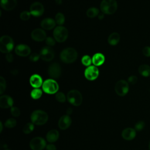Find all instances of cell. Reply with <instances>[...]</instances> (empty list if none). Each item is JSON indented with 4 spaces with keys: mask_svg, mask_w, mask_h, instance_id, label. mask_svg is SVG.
I'll use <instances>...</instances> for the list:
<instances>
[{
    "mask_svg": "<svg viewBox=\"0 0 150 150\" xmlns=\"http://www.w3.org/2000/svg\"><path fill=\"white\" fill-rule=\"evenodd\" d=\"M142 53L146 57H150V47L146 46L142 49Z\"/></svg>",
    "mask_w": 150,
    "mask_h": 150,
    "instance_id": "40",
    "label": "cell"
},
{
    "mask_svg": "<svg viewBox=\"0 0 150 150\" xmlns=\"http://www.w3.org/2000/svg\"><path fill=\"white\" fill-rule=\"evenodd\" d=\"M71 124V119L68 115H64L62 116L59 121H58V126L61 129H66L68 128Z\"/></svg>",
    "mask_w": 150,
    "mask_h": 150,
    "instance_id": "16",
    "label": "cell"
},
{
    "mask_svg": "<svg viewBox=\"0 0 150 150\" xmlns=\"http://www.w3.org/2000/svg\"><path fill=\"white\" fill-rule=\"evenodd\" d=\"M33 129H34L33 124L32 122H28L24 125L23 128V132L26 134H28L32 132L33 131Z\"/></svg>",
    "mask_w": 150,
    "mask_h": 150,
    "instance_id": "29",
    "label": "cell"
},
{
    "mask_svg": "<svg viewBox=\"0 0 150 150\" xmlns=\"http://www.w3.org/2000/svg\"><path fill=\"white\" fill-rule=\"evenodd\" d=\"M45 42H46V43L47 44V46H53L55 45V42H56V40L52 38V37H47L46 39H45Z\"/></svg>",
    "mask_w": 150,
    "mask_h": 150,
    "instance_id": "37",
    "label": "cell"
},
{
    "mask_svg": "<svg viewBox=\"0 0 150 150\" xmlns=\"http://www.w3.org/2000/svg\"><path fill=\"white\" fill-rule=\"evenodd\" d=\"M5 58L6 59V60L9 62V63H11L13 62V56L12 55V54H11V53H7L5 56Z\"/></svg>",
    "mask_w": 150,
    "mask_h": 150,
    "instance_id": "41",
    "label": "cell"
},
{
    "mask_svg": "<svg viewBox=\"0 0 150 150\" xmlns=\"http://www.w3.org/2000/svg\"><path fill=\"white\" fill-rule=\"evenodd\" d=\"M1 6L5 11H11L14 9L17 5L16 0H1Z\"/></svg>",
    "mask_w": 150,
    "mask_h": 150,
    "instance_id": "21",
    "label": "cell"
},
{
    "mask_svg": "<svg viewBox=\"0 0 150 150\" xmlns=\"http://www.w3.org/2000/svg\"><path fill=\"white\" fill-rule=\"evenodd\" d=\"M16 121L13 118H10L8 119L5 122V127L8 128H12L16 126Z\"/></svg>",
    "mask_w": 150,
    "mask_h": 150,
    "instance_id": "31",
    "label": "cell"
},
{
    "mask_svg": "<svg viewBox=\"0 0 150 150\" xmlns=\"http://www.w3.org/2000/svg\"><path fill=\"white\" fill-rule=\"evenodd\" d=\"M13 100L8 95H3L0 97V107L2 108H8L13 107Z\"/></svg>",
    "mask_w": 150,
    "mask_h": 150,
    "instance_id": "17",
    "label": "cell"
},
{
    "mask_svg": "<svg viewBox=\"0 0 150 150\" xmlns=\"http://www.w3.org/2000/svg\"><path fill=\"white\" fill-rule=\"evenodd\" d=\"M129 90V85L128 82L124 80L118 81L115 86V91L119 96H125Z\"/></svg>",
    "mask_w": 150,
    "mask_h": 150,
    "instance_id": "8",
    "label": "cell"
},
{
    "mask_svg": "<svg viewBox=\"0 0 150 150\" xmlns=\"http://www.w3.org/2000/svg\"><path fill=\"white\" fill-rule=\"evenodd\" d=\"M31 122L37 125H42L46 123L48 120L47 114L41 110L33 111L30 115Z\"/></svg>",
    "mask_w": 150,
    "mask_h": 150,
    "instance_id": "2",
    "label": "cell"
},
{
    "mask_svg": "<svg viewBox=\"0 0 150 150\" xmlns=\"http://www.w3.org/2000/svg\"><path fill=\"white\" fill-rule=\"evenodd\" d=\"M15 53L21 57H26L31 53V49L29 46L25 44H19L15 48Z\"/></svg>",
    "mask_w": 150,
    "mask_h": 150,
    "instance_id": "14",
    "label": "cell"
},
{
    "mask_svg": "<svg viewBox=\"0 0 150 150\" xmlns=\"http://www.w3.org/2000/svg\"><path fill=\"white\" fill-rule=\"evenodd\" d=\"M120 40V36L117 32L111 33L108 38V42L111 46H115L118 43Z\"/></svg>",
    "mask_w": 150,
    "mask_h": 150,
    "instance_id": "24",
    "label": "cell"
},
{
    "mask_svg": "<svg viewBox=\"0 0 150 150\" xmlns=\"http://www.w3.org/2000/svg\"><path fill=\"white\" fill-rule=\"evenodd\" d=\"M98 19H102L103 18H104V15L103 13H101V14H99L98 15Z\"/></svg>",
    "mask_w": 150,
    "mask_h": 150,
    "instance_id": "46",
    "label": "cell"
},
{
    "mask_svg": "<svg viewBox=\"0 0 150 150\" xmlns=\"http://www.w3.org/2000/svg\"><path fill=\"white\" fill-rule=\"evenodd\" d=\"M86 15L88 18H95L98 15H99V9L96 7H91L87 9L86 12Z\"/></svg>",
    "mask_w": 150,
    "mask_h": 150,
    "instance_id": "26",
    "label": "cell"
},
{
    "mask_svg": "<svg viewBox=\"0 0 150 150\" xmlns=\"http://www.w3.org/2000/svg\"><path fill=\"white\" fill-rule=\"evenodd\" d=\"M137 80H138V78L135 76H131L128 79V81L131 84H135L137 82Z\"/></svg>",
    "mask_w": 150,
    "mask_h": 150,
    "instance_id": "39",
    "label": "cell"
},
{
    "mask_svg": "<svg viewBox=\"0 0 150 150\" xmlns=\"http://www.w3.org/2000/svg\"><path fill=\"white\" fill-rule=\"evenodd\" d=\"M14 42L11 37L4 35L0 38V51L4 53H9L13 49Z\"/></svg>",
    "mask_w": 150,
    "mask_h": 150,
    "instance_id": "4",
    "label": "cell"
},
{
    "mask_svg": "<svg viewBox=\"0 0 150 150\" xmlns=\"http://www.w3.org/2000/svg\"><path fill=\"white\" fill-rule=\"evenodd\" d=\"M139 73L144 77H148L150 76V66L147 64H141L138 67Z\"/></svg>",
    "mask_w": 150,
    "mask_h": 150,
    "instance_id": "25",
    "label": "cell"
},
{
    "mask_svg": "<svg viewBox=\"0 0 150 150\" xmlns=\"http://www.w3.org/2000/svg\"><path fill=\"white\" fill-rule=\"evenodd\" d=\"M149 149L150 150V141L149 142Z\"/></svg>",
    "mask_w": 150,
    "mask_h": 150,
    "instance_id": "47",
    "label": "cell"
},
{
    "mask_svg": "<svg viewBox=\"0 0 150 150\" xmlns=\"http://www.w3.org/2000/svg\"><path fill=\"white\" fill-rule=\"evenodd\" d=\"M56 21L54 19L47 18H45L40 22V26L43 29L45 30H51L54 28L56 26Z\"/></svg>",
    "mask_w": 150,
    "mask_h": 150,
    "instance_id": "19",
    "label": "cell"
},
{
    "mask_svg": "<svg viewBox=\"0 0 150 150\" xmlns=\"http://www.w3.org/2000/svg\"><path fill=\"white\" fill-rule=\"evenodd\" d=\"M55 21L56 23L59 26H62L64 24L65 21V17L64 15L61 12H58L55 16Z\"/></svg>",
    "mask_w": 150,
    "mask_h": 150,
    "instance_id": "28",
    "label": "cell"
},
{
    "mask_svg": "<svg viewBox=\"0 0 150 150\" xmlns=\"http://www.w3.org/2000/svg\"><path fill=\"white\" fill-rule=\"evenodd\" d=\"M3 129V124L1 121H0V132H2Z\"/></svg>",
    "mask_w": 150,
    "mask_h": 150,
    "instance_id": "44",
    "label": "cell"
},
{
    "mask_svg": "<svg viewBox=\"0 0 150 150\" xmlns=\"http://www.w3.org/2000/svg\"><path fill=\"white\" fill-rule=\"evenodd\" d=\"M55 2L57 4L60 5L62 3V0H55Z\"/></svg>",
    "mask_w": 150,
    "mask_h": 150,
    "instance_id": "45",
    "label": "cell"
},
{
    "mask_svg": "<svg viewBox=\"0 0 150 150\" xmlns=\"http://www.w3.org/2000/svg\"><path fill=\"white\" fill-rule=\"evenodd\" d=\"M32 39L36 42H42L46 39V33L43 29L38 28L31 32Z\"/></svg>",
    "mask_w": 150,
    "mask_h": 150,
    "instance_id": "15",
    "label": "cell"
},
{
    "mask_svg": "<svg viewBox=\"0 0 150 150\" xmlns=\"http://www.w3.org/2000/svg\"><path fill=\"white\" fill-rule=\"evenodd\" d=\"M30 12L35 17H39L44 12V6L39 2H35L30 6Z\"/></svg>",
    "mask_w": 150,
    "mask_h": 150,
    "instance_id": "13",
    "label": "cell"
},
{
    "mask_svg": "<svg viewBox=\"0 0 150 150\" xmlns=\"http://www.w3.org/2000/svg\"><path fill=\"white\" fill-rule=\"evenodd\" d=\"M40 58V54L37 53H32L29 56V60L32 62H35L38 61Z\"/></svg>",
    "mask_w": 150,
    "mask_h": 150,
    "instance_id": "38",
    "label": "cell"
},
{
    "mask_svg": "<svg viewBox=\"0 0 150 150\" xmlns=\"http://www.w3.org/2000/svg\"><path fill=\"white\" fill-rule=\"evenodd\" d=\"M42 96V90L39 88H36L32 90L30 92V96L34 100L40 98Z\"/></svg>",
    "mask_w": 150,
    "mask_h": 150,
    "instance_id": "27",
    "label": "cell"
},
{
    "mask_svg": "<svg viewBox=\"0 0 150 150\" xmlns=\"http://www.w3.org/2000/svg\"><path fill=\"white\" fill-rule=\"evenodd\" d=\"M121 136L125 140H132L136 136V130L132 128H127L122 131Z\"/></svg>",
    "mask_w": 150,
    "mask_h": 150,
    "instance_id": "20",
    "label": "cell"
},
{
    "mask_svg": "<svg viewBox=\"0 0 150 150\" xmlns=\"http://www.w3.org/2000/svg\"><path fill=\"white\" fill-rule=\"evenodd\" d=\"M6 88V81L5 79L1 76L0 77V94H2L5 90Z\"/></svg>",
    "mask_w": 150,
    "mask_h": 150,
    "instance_id": "34",
    "label": "cell"
},
{
    "mask_svg": "<svg viewBox=\"0 0 150 150\" xmlns=\"http://www.w3.org/2000/svg\"><path fill=\"white\" fill-rule=\"evenodd\" d=\"M31 13L30 12V11H24L23 12H22L20 14V18L24 21H28L30 19V16H31Z\"/></svg>",
    "mask_w": 150,
    "mask_h": 150,
    "instance_id": "33",
    "label": "cell"
},
{
    "mask_svg": "<svg viewBox=\"0 0 150 150\" xmlns=\"http://www.w3.org/2000/svg\"><path fill=\"white\" fill-rule=\"evenodd\" d=\"M53 37L54 39L57 42H64L68 38V30L67 29L63 26H56L53 30Z\"/></svg>",
    "mask_w": 150,
    "mask_h": 150,
    "instance_id": "7",
    "label": "cell"
},
{
    "mask_svg": "<svg viewBox=\"0 0 150 150\" xmlns=\"http://www.w3.org/2000/svg\"><path fill=\"white\" fill-rule=\"evenodd\" d=\"M81 63L85 66H90L92 63V58L90 57L88 55H84L81 57Z\"/></svg>",
    "mask_w": 150,
    "mask_h": 150,
    "instance_id": "30",
    "label": "cell"
},
{
    "mask_svg": "<svg viewBox=\"0 0 150 150\" xmlns=\"http://www.w3.org/2000/svg\"><path fill=\"white\" fill-rule=\"evenodd\" d=\"M40 58L46 62H50L54 57V52L53 49L50 46L43 47L40 51Z\"/></svg>",
    "mask_w": 150,
    "mask_h": 150,
    "instance_id": "11",
    "label": "cell"
},
{
    "mask_svg": "<svg viewBox=\"0 0 150 150\" xmlns=\"http://www.w3.org/2000/svg\"><path fill=\"white\" fill-rule=\"evenodd\" d=\"M67 101L74 106H79L83 101V97L81 93L77 90H71L67 94Z\"/></svg>",
    "mask_w": 150,
    "mask_h": 150,
    "instance_id": "6",
    "label": "cell"
},
{
    "mask_svg": "<svg viewBox=\"0 0 150 150\" xmlns=\"http://www.w3.org/2000/svg\"><path fill=\"white\" fill-rule=\"evenodd\" d=\"M56 100L59 103H64L66 100V96L62 92H57L55 96Z\"/></svg>",
    "mask_w": 150,
    "mask_h": 150,
    "instance_id": "32",
    "label": "cell"
},
{
    "mask_svg": "<svg viewBox=\"0 0 150 150\" xmlns=\"http://www.w3.org/2000/svg\"><path fill=\"white\" fill-rule=\"evenodd\" d=\"M105 62V56L101 53H96L92 57V63L96 66L102 65Z\"/></svg>",
    "mask_w": 150,
    "mask_h": 150,
    "instance_id": "22",
    "label": "cell"
},
{
    "mask_svg": "<svg viewBox=\"0 0 150 150\" xmlns=\"http://www.w3.org/2000/svg\"><path fill=\"white\" fill-rule=\"evenodd\" d=\"M4 150H9V149H4Z\"/></svg>",
    "mask_w": 150,
    "mask_h": 150,
    "instance_id": "48",
    "label": "cell"
},
{
    "mask_svg": "<svg viewBox=\"0 0 150 150\" xmlns=\"http://www.w3.org/2000/svg\"><path fill=\"white\" fill-rule=\"evenodd\" d=\"M48 74L53 79L59 78L62 73L61 66L58 63H52L48 68Z\"/></svg>",
    "mask_w": 150,
    "mask_h": 150,
    "instance_id": "12",
    "label": "cell"
},
{
    "mask_svg": "<svg viewBox=\"0 0 150 150\" xmlns=\"http://www.w3.org/2000/svg\"><path fill=\"white\" fill-rule=\"evenodd\" d=\"M43 91L49 94L57 93L59 90V84L53 79H49L43 81L42 84Z\"/></svg>",
    "mask_w": 150,
    "mask_h": 150,
    "instance_id": "5",
    "label": "cell"
},
{
    "mask_svg": "<svg viewBox=\"0 0 150 150\" xmlns=\"http://www.w3.org/2000/svg\"><path fill=\"white\" fill-rule=\"evenodd\" d=\"M145 125V124L144 121H139L135 125V129L137 131H141L142 129H144Z\"/></svg>",
    "mask_w": 150,
    "mask_h": 150,
    "instance_id": "36",
    "label": "cell"
},
{
    "mask_svg": "<svg viewBox=\"0 0 150 150\" xmlns=\"http://www.w3.org/2000/svg\"><path fill=\"white\" fill-rule=\"evenodd\" d=\"M59 137V132L56 129H51L46 134V139L49 142H56Z\"/></svg>",
    "mask_w": 150,
    "mask_h": 150,
    "instance_id": "23",
    "label": "cell"
},
{
    "mask_svg": "<svg viewBox=\"0 0 150 150\" xmlns=\"http://www.w3.org/2000/svg\"><path fill=\"white\" fill-rule=\"evenodd\" d=\"M77 52L76 50L72 47L64 49L60 53V60L64 63H72L77 58Z\"/></svg>",
    "mask_w": 150,
    "mask_h": 150,
    "instance_id": "1",
    "label": "cell"
},
{
    "mask_svg": "<svg viewBox=\"0 0 150 150\" xmlns=\"http://www.w3.org/2000/svg\"><path fill=\"white\" fill-rule=\"evenodd\" d=\"M84 74L86 79L90 81H93L98 77L99 75V70L96 66H90L85 69Z\"/></svg>",
    "mask_w": 150,
    "mask_h": 150,
    "instance_id": "10",
    "label": "cell"
},
{
    "mask_svg": "<svg viewBox=\"0 0 150 150\" xmlns=\"http://www.w3.org/2000/svg\"><path fill=\"white\" fill-rule=\"evenodd\" d=\"M72 111H73V110H72V109L71 108H68L67 109V110H66V112H67V115H70V114H71V113H72Z\"/></svg>",
    "mask_w": 150,
    "mask_h": 150,
    "instance_id": "43",
    "label": "cell"
},
{
    "mask_svg": "<svg viewBox=\"0 0 150 150\" xmlns=\"http://www.w3.org/2000/svg\"><path fill=\"white\" fill-rule=\"evenodd\" d=\"M11 113L13 117H18L19 116L21 112L20 110L17 107H12L11 108Z\"/></svg>",
    "mask_w": 150,
    "mask_h": 150,
    "instance_id": "35",
    "label": "cell"
},
{
    "mask_svg": "<svg viewBox=\"0 0 150 150\" xmlns=\"http://www.w3.org/2000/svg\"><path fill=\"white\" fill-rule=\"evenodd\" d=\"M46 150H56V147L54 144H50L46 145Z\"/></svg>",
    "mask_w": 150,
    "mask_h": 150,
    "instance_id": "42",
    "label": "cell"
},
{
    "mask_svg": "<svg viewBox=\"0 0 150 150\" xmlns=\"http://www.w3.org/2000/svg\"><path fill=\"white\" fill-rule=\"evenodd\" d=\"M118 5L116 0H103L100 4V9L103 13L111 15L117 9Z\"/></svg>",
    "mask_w": 150,
    "mask_h": 150,
    "instance_id": "3",
    "label": "cell"
},
{
    "mask_svg": "<svg viewBox=\"0 0 150 150\" xmlns=\"http://www.w3.org/2000/svg\"><path fill=\"white\" fill-rule=\"evenodd\" d=\"M29 146L32 150H43L46 146V142L43 138L36 137L30 140Z\"/></svg>",
    "mask_w": 150,
    "mask_h": 150,
    "instance_id": "9",
    "label": "cell"
},
{
    "mask_svg": "<svg viewBox=\"0 0 150 150\" xmlns=\"http://www.w3.org/2000/svg\"><path fill=\"white\" fill-rule=\"evenodd\" d=\"M29 83L32 87L36 88L42 86L43 81L42 77L40 75L38 74H33L29 79Z\"/></svg>",
    "mask_w": 150,
    "mask_h": 150,
    "instance_id": "18",
    "label": "cell"
}]
</instances>
